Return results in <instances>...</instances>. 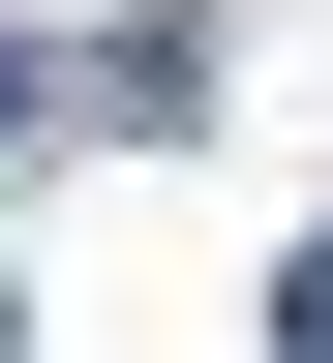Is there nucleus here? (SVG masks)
Instances as JSON below:
<instances>
[{
    "label": "nucleus",
    "instance_id": "obj_2",
    "mask_svg": "<svg viewBox=\"0 0 333 363\" xmlns=\"http://www.w3.org/2000/svg\"><path fill=\"white\" fill-rule=\"evenodd\" d=\"M0 121H31V61H0Z\"/></svg>",
    "mask_w": 333,
    "mask_h": 363
},
{
    "label": "nucleus",
    "instance_id": "obj_1",
    "mask_svg": "<svg viewBox=\"0 0 333 363\" xmlns=\"http://www.w3.org/2000/svg\"><path fill=\"white\" fill-rule=\"evenodd\" d=\"M273 333H303V363H333V242H303V272H273Z\"/></svg>",
    "mask_w": 333,
    "mask_h": 363
},
{
    "label": "nucleus",
    "instance_id": "obj_3",
    "mask_svg": "<svg viewBox=\"0 0 333 363\" xmlns=\"http://www.w3.org/2000/svg\"><path fill=\"white\" fill-rule=\"evenodd\" d=\"M0 333H31V303H0Z\"/></svg>",
    "mask_w": 333,
    "mask_h": 363
}]
</instances>
